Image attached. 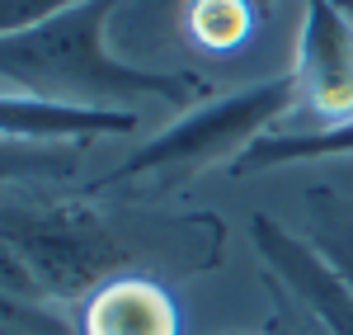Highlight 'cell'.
<instances>
[{
  "label": "cell",
  "instance_id": "obj_8",
  "mask_svg": "<svg viewBox=\"0 0 353 335\" xmlns=\"http://www.w3.org/2000/svg\"><path fill=\"white\" fill-rule=\"evenodd\" d=\"M353 156V118L330 123V128H288V133H264L245 156H236L231 175H259L278 166H301V161H334Z\"/></svg>",
  "mask_w": 353,
  "mask_h": 335
},
{
  "label": "cell",
  "instance_id": "obj_6",
  "mask_svg": "<svg viewBox=\"0 0 353 335\" xmlns=\"http://www.w3.org/2000/svg\"><path fill=\"white\" fill-rule=\"evenodd\" d=\"M137 128H141V118L132 109H71V104H48L33 95H5L0 90V137L14 142V146L118 137V133H137Z\"/></svg>",
  "mask_w": 353,
  "mask_h": 335
},
{
  "label": "cell",
  "instance_id": "obj_2",
  "mask_svg": "<svg viewBox=\"0 0 353 335\" xmlns=\"http://www.w3.org/2000/svg\"><path fill=\"white\" fill-rule=\"evenodd\" d=\"M118 0H81L43 24L0 38V85L71 109H123L132 99H170L184 109L193 95L212 90L184 71H146L109 48Z\"/></svg>",
  "mask_w": 353,
  "mask_h": 335
},
{
  "label": "cell",
  "instance_id": "obj_1",
  "mask_svg": "<svg viewBox=\"0 0 353 335\" xmlns=\"http://www.w3.org/2000/svg\"><path fill=\"white\" fill-rule=\"evenodd\" d=\"M10 189V184H5ZM0 236L24 255L48 303H76L99 293L104 283L128 274H170L193 279L221 260L217 218H156L128 208H104L85 198H0Z\"/></svg>",
  "mask_w": 353,
  "mask_h": 335
},
{
  "label": "cell",
  "instance_id": "obj_10",
  "mask_svg": "<svg viewBox=\"0 0 353 335\" xmlns=\"http://www.w3.org/2000/svg\"><path fill=\"white\" fill-rule=\"evenodd\" d=\"M306 213H311L321 251L353 283V198H339V194H330V189H311L306 194Z\"/></svg>",
  "mask_w": 353,
  "mask_h": 335
},
{
  "label": "cell",
  "instance_id": "obj_13",
  "mask_svg": "<svg viewBox=\"0 0 353 335\" xmlns=\"http://www.w3.org/2000/svg\"><path fill=\"white\" fill-rule=\"evenodd\" d=\"M0 335H71L48 312H0Z\"/></svg>",
  "mask_w": 353,
  "mask_h": 335
},
{
  "label": "cell",
  "instance_id": "obj_14",
  "mask_svg": "<svg viewBox=\"0 0 353 335\" xmlns=\"http://www.w3.org/2000/svg\"><path fill=\"white\" fill-rule=\"evenodd\" d=\"M184 5H189V0H137V15H141V19H174V15H184Z\"/></svg>",
  "mask_w": 353,
  "mask_h": 335
},
{
  "label": "cell",
  "instance_id": "obj_4",
  "mask_svg": "<svg viewBox=\"0 0 353 335\" xmlns=\"http://www.w3.org/2000/svg\"><path fill=\"white\" fill-rule=\"evenodd\" d=\"M297 109L316 113L321 128L353 118V10L339 0H306L297 33Z\"/></svg>",
  "mask_w": 353,
  "mask_h": 335
},
{
  "label": "cell",
  "instance_id": "obj_9",
  "mask_svg": "<svg viewBox=\"0 0 353 335\" xmlns=\"http://www.w3.org/2000/svg\"><path fill=\"white\" fill-rule=\"evenodd\" d=\"M264 10H269V0H189L184 28L203 52H231L254 33Z\"/></svg>",
  "mask_w": 353,
  "mask_h": 335
},
{
  "label": "cell",
  "instance_id": "obj_12",
  "mask_svg": "<svg viewBox=\"0 0 353 335\" xmlns=\"http://www.w3.org/2000/svg\"><path fill=\"white\" fill-rule=\"evenodd\" d=\"M71 5H81V0H0V38L24 33V28L43 24V19H52Z\"/></svg>",
  "mask_w": 353,
  "mask_h": 335
},
{
  "label": "cell",
  "instance_id": "obj_7",
  "mask_svg": "<svg viewBox=\"0 0 353 335\" xmlns=\"http://www.w3.org/2000/svg\"><path fill=\"white\" fill-rule=\"evenodd\" d=\"M81 335H179V307L156 274H128L81 303Z\"/></svg>",
  "mask_w": 353,
  "mask_h": 335
},
{
  "label": "cell",
  "instance_id": "obj_3",
  "mask_svg": "<svg viewBox=\"0 0 353 335\" xmlns=\"http://www.w3.org/2000/svg\"><path fill=\"white\" fill-rule=\"evenodd\" d=\"M297 109V85L292 76H269L259 85H245L217 99H203L198 109H189L179 123H170L165 133L137 146L123 166L104 170L85 184V194H113V189H137L146 184V194H170L179 184H189L193 175H203L208 166L226 170L236 166V156H245L254 142L273 133V123L283 113Z\"/></svg>",
  "mask_w": 353,
  "mask_h": 335
},
{
  "label": "cell",
  "instance_id": "obj_11",
  "mask_svg": "<svg viewBox=\"0 0 353 335\" xmlns=\"http://www.w3.org/2000/svg\"><path fill=\"white\" fill-rule=\"evenodd\" d=\"M81 161L71 142L57 146H0V189L5 184H28V180H61Z\"/></svg>",
  "mask_w": 353,
  "mask_h": 335
},
{
  "label": "cell",
  "instance_id": "obj_5",
  "mask_svg": "<svg viewBox=\"0 0 353 335\" xmlns=\"http://www.w3.org/2000/svg\"><path fill=\"white\" fill-rule=\"evenodd\" d=\"M254 246L264 255L273 279L297 298V307L325 335H353V283L339 274V265L321 246H306L301 236L283 231L273 218H254Z\"/></svg>",
  "mask_w": 353,
  "mask_h": 335
}]
</instances>
